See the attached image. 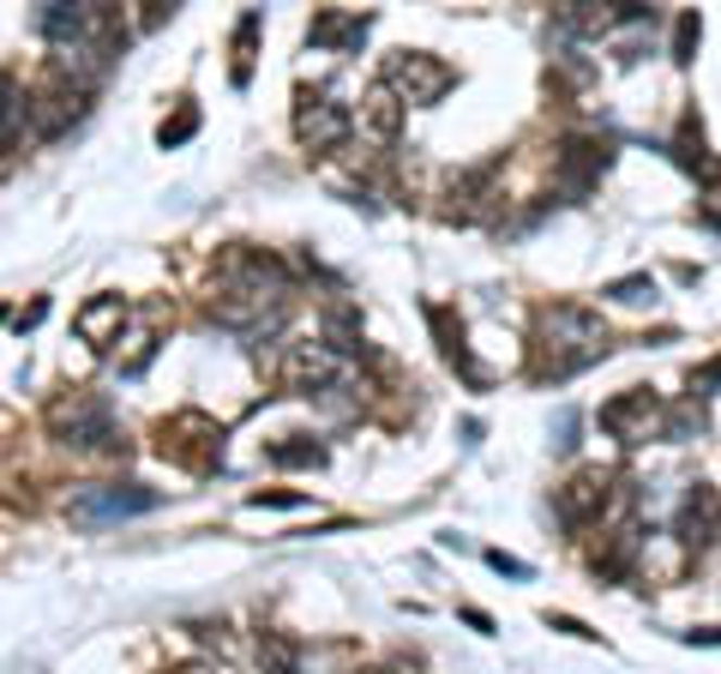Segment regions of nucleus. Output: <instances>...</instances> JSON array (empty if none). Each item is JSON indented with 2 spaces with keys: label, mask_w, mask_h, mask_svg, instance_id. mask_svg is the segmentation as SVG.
Listing matches in <instances>:
<instances>
[{
  "label": "nucleus",
  "mask_w": 721,
  "mask_h": 674,
  "mask_svg": "<svg viewBox=\"0 0 721 674\" xmlns=\"http://www.w3.org/2000/svg\"><path fill=\"white\" fill-rule=\"evenodd\" d=\"M289 296H295V277H289L283 260H270L265 247H229L211 272L205 313L229 332L265 337L289 313Z\"/></svg>",
  "instance_id": "nucleus-1"
},
{
  "label": "nucleus",
  "mask_w": 721,
  "mask_h": 674,
  "mask_svg": "<svg viewBox=\"0 0 721 674\" xmlns=\"http://www.w3.org/2000/svg\"><path fill=\"white\" fill-rule=\"evenodd\" d=\"M607 355V320L578 301H554L535 313V379H571Z\"/></svg>",
  "instance_id": "nucleus-2"
},
{
  "label": "nucleus",
  "mask_w": 721,
  "mask_h": 674,
  "mask_svg": "<svg viewBox=\"0 0 721 674\" xmlns=\"http://www.w3.org/2000/svg\"><path fill=\"white\" fill-rule=\"evenodd\" d=\"M49 434L61 446H73V452H121L127 458V434H115V410H109L97 391H61V398L49 403Z\"/></svg>",
  "instance_id": "nucleus-3"
},
{
  "label": "nucleus",
  "mask_w": 721,
  "mask_h": 674,
  "mask_svg": "<svg viewBox=\"0 0 721 674\" xmlns=\"http://www.w3.org/2000/svg\"><path fill=\"white\" fill-rule=\"evenodd\" d=\"M156 458L187 476H211L223 464V422H211L205 410H175L156 422Z\"/></svg>",
  "instance_id": "nucleus-4"
},
{
  "label": "nucleus",
  "mask_w": 721,
  "mask_h": 674,
  "mask_svg": "<svg viewBox=\"0 0 721 674\" xmlns=\"http://www.w3.org/2000/svg\"><path fill=\"white\" fill-rule=\"evenodd\" d=\"M85 109H90V85H78L66 73H49L42 85L25 91V127L37 139H61V133H73L85 121Z\"/></svg>",
  "instance_id": "nucleus-5"
},
{
  "label": "nucleus",
  "mask_w": 721,
  "mask_h": 674,
  "mask_svg": "<svg viewBox=\"0 0 721 674\" xmlns=\"http://www.w3.org/2000/svg\"><path fill=\"white\" fill-rule=\"evenodd\" d=\"M379 85H385L397 103H439V97L457 85V73H451L439 54H427V49H397V54H385V66H379Z\"/></svg>",
  "instance_id": "nucleus-6"
},
{
  "label": "nucleus",
  "mask_w": 721,
  "mask_h": 674,
  "mask_svg": "<svg viewBox=\"0 0 721 674\" xmlns=\"http://www.w3.org/2000/svg\"><path fill=\"white\" fill-rule=\"evenodd\" d=\"M163 500L156 488H144V482H90V488H73V500H66V519L73 524H127L139 519V512H151V506Z\"/></svg>",
  "instance_id": "nucleus-7"
},
{
  "label": "nucleus",
  "mask_w": 721,
  "mask_h": 674,
  "mask_svg": "<svg viewBox=\"0 0 721 674\" xmlns=\"http://www.w3.org/2000/svg\"><path fill=\"white\" fill-rule=\"evenodd\" d=\"M607 168H614V145L590 139V133H571V139H559V151H554V187L566 199H590L595 187H602Z\"/></svg>",
  "instance_id": "nucleus-8"
},
{
  "label": "nucleus",
  "mask_w": 721,
  "mask_h": 674,
  "mask_svg": "<svg viewBox=\"0 0 721 674\" xmlns=\"http://www.w3.org/2000/svg\"><path fill=\"white\" fill-rule=\"evenodd\" d=\"M656 428H668V415H661V398H656V391L631 386V391H619V398L602 403V434H614V440L644 446Z\"/></svg>",
  "instance_id": "nucleus-9"
},
{
  "label": "nucleus",
  "mask_w": 721,
  "mask_h": 674,
  "mask_svg": "<svg viewBox=\"0 0 721 674\" xmlns=\"http://www.w3.org/2000/svg\"><path fill=\"white\" fill-rule=\"evenodd\" d=\"M355 133V121H349V109L343 103H331V97H313V91H301L295 97V139L307 145L313 157H325V151H337V145Z\"/></svg>",
  "instance_id": "nucleus-10"
},
{
  "label": "nucleus",
  "mask_w": 721,
  "mask_h": 674,
  "mask_svg": "<svg viewBox=\"0 0 721 674\" xmlns=\"http://www.w3.org/2000/svg\"><path fill=\"white\" fill-rule=\"evenodd\" d=\"M607 500H614V476H607V470H583V476H571L566 488L554 494V512H559V524L583 531V524H595L607 512Z\"/></svg>",
  "instance_id": "nucleus-11"
},
{
  "label": "nucleus",
  "mask_w": 721,
  "mask_h": 674,
  "mask_svg": "<svg viewBox=\"0 0 721 674\" xmlns=\"http://www.w3.org/2000/svg\"><path fill=\"white\" fill-rule=\"evenodd\" d=\"M283 391L313 398V391H337V355L325 344H289L283 350Z\"/></svg>",
  "instance_id": "nucleus-12"
},
{
  "label": "nucleus",
  "mask_w": 721,
  "mask_h": 674,
  "mask_svg": "<svg viewBox=\"0 0 721 674\" xmlns=\"http://www.w3.org/2000/svg\"><path fill=\"white\" fill-rule=\"evenodd\" d=\"M673 536H680L685 548H709V542L721 536V494L709 488V482H697V488L680 500V519H673Z\"/></svg>",
  "instance_id": "nucleus-13"
},
{
  "label": "nucleus",
  "mask_w": 721,
  "mask_h": 674,
  "mask_svg": "<svg viewBox=\"0 0 721 674\" xmlns=\"http://www.w3.org/2000/svg\"><path fill=\"white\" fill-rule=\"evenodd\" d=\"M367 30H374L367 13H319L307 25V42L313 49H331V54H355L360 42H367Z\"/></svg>",
  "instance_id": "nucleus-14"
},
{
  "label": "nucleus",
  "mask_w": 721,
  "mask_h": 674,
  "mask_svg": "<svg viewBox=\"0 0 721 674\" xmlns=\"http://www.w3.org/2000/svg\"><path fill=\"white\" fill-rule=\"evenodd\" d=\"M427 325H433L439 337V355H445L457 374L469 379V386H488V374H481L476 362H469V344H464V320H451V308H439V301H427Z\"/></svg>",
  "instance_id": "nucleus-15"
},
{
  "label": "nucleus",
  "mask_w": 721,
  "mask_h": 674,
  "mask_svg": "<svg viewBox=\"0 0 721 674\" xmlns=\"http://www.w3.org/2000/svg\"><path fill=\"white\" fill-rule=\"evenodd\" d=\"M73 325H78V337H85V344L109 350V344L121 337V325H127V301H121V296H90L85 308L73 313Z\"/></svg>",
  "instance_id": "nucleus-16"
},
{
  "label": "nucleus",
  "mask_w": 721,
  "mask_h": 674,
  "mask_svg": "<svg viewBox=\"0 0 721 674\" xmlns=\"http://www.w3.org/2000/svg\"><path fill=\"white\" fill-rule=\"evenodd\" d=\"M673 163H680V168H692L697 182H721V163L709 157L697 115H685V121H680V133H673Z\"/></svg>",
  "instance_id": "nucleus-17"
},
{
  "label": "nucleus",
  "mask_w": 721,
  "mask_h": 674,
  "mask_svg": "<svg viewBox=\"0 0 721 674\" xmlns=\"http://www.w3.org/2000/svg\"><path fill=\"white\" fill-rule=\"evenodd\" d=\"M360 127L374 133L379 145H391L403 133V103L385 91V85H374V91H367V103H360Z\"/></svg>",
  "instance_id": "nucleus-18"
},
{
  "label": "nucleus",
  "mask_w": 721,
  "mask_h": 674,
  "mask_svg": "<svg viewBox=\"0 0 721 674\" xmlns=\"http://www.w3.org/2000/svg\"><path fill=\"white\" fill-rule=\"evenodd\" d=\"M265 464H277V470H319L325 464V446L313 440V434H289V440L265 446Z\"/></svg>",
  "instance_id": "nucleus-19"
},
{
  "label": "nucleus",
  "mask_w": 721,
  "mask_h": 674,
  "mask_svg": "<svg viewBox=\"0 0 721 674\" xmlns=\"http://www.w3.org/2000/svg\"><path fill=\"white\" fill-rule=\"evenodd\" d=\"M325 350L331 355L360 350V313L355 308H325Z\"/></svg>",
  "instance_id": "nucleus-20"
},
{
  "label": "nucleus",
  "mask_w": 721,
  "mask_h": 674,
  "mask_svg": "<svg viewBox=\"0 0 721 674\" xmlns=\"http://www.w3.org/2000/svg\"><path fill=\"white\" fill-rule=\"evenodd\" d=\"M18 127H25V85L13 73H0V151L18 139Z\"/></svg>",
  "instance_id": "nucleus-21"
},
{
  "label": "nucleus",
  "mask_w": 721,
  "mask_h": 674,
  "mask_svg": "<svg viewBox=\"0 0 721 674\" xmlns=\"http://www.w3.org/2000/svg\"><path fill=\"white\" fill-rule=\"evenodd\" d=\"M258 25H265V18H258V13H241V25H235V66H229L235 91H241L246 78H253V49H258Z\"/></svg>",
  "instance_id": "nucleus-22"
},
{
  "label": "nucleus",
  "mask_w": 721,
  "mask_h": 674,
  "mask_svg": "<svg viewBox=\"0 0 721 674\" xmlns=\"http://www.w3.org/2000/svg\"><path fill=\"white\" fill-rule=\"evenodd\" d=\"M258 674H301V657L289 638H258Z\"/></svg>",
  "instance_id": "nucleus-23"
},
{
  "label": "nucleus",
  "mask_w": 721,
  "mask_h": 674,
  "mask_svg": "<svg viewBox=\"0 0 721 674\" xmlns=\"http://www.w3.org/2000/svg\"><path fill=\"white\" fill-rule=\"evenodd\" d=\"M602 296L625 301V308H644V301H656V277L649 272H631V277H614V284L602 289Z\"/></svg>",
  "instance_id": "nucleus-24"
},
{
  "label": "nucleus",
  "mask_w": 721,
  "mask_h": 674,
  "mask_svg": "<svg viewBox=\"0 0 721 674\" xmlns=\"http://www.w3.org/2000/svg\"><path fill=\"white\" fill-rule=\"evenodd\" d=\"M193 133H199V109H193V103H180L175 115H168L163 127H156V145H163V151H175V145H187Z\"/></svg>",
  "instance_id": "nucleus-25"
},
{
  "label": "nucleus",
  "mask_w": 721,
  "mask_h": 674,
  "mask_svg": "<svg viewBox=\"0 0 721 674\" xmlns=\"http://www.w3.org/2000/svg\"><path fill=\"white\" fill-rule=\"evenodd\" d=\"M246 506H253V512H301L307 494L301 488H258V494H246Z\"/></svg>",
  "instance_id": "nucleus-26"
},
{
  "label": "nucleus",
  "mask_w": 721,
  "mask_h": 674,
  "mask_svg": "<svg viewBox=\"0 0 721 674\" xmlns=\"http://www.w3.org/2000/svg\"><path fill=\"white\" fill-rule=\"evenodd\" d=\"M697 37H704L697 13H680V25H673V61H680V66H692V61H697Z\"/></svg>",
  "instance_id": "nucleus-27"
},
{
  "label": "nucleus",
  "mask_w": 721,
  "mask_h": 674,
  "mask_svg": "<svg viewBox=\"0 0 721 674\" xmlns=\"http://www.w3.org/2000/svg\"><path fill=\"white\" fill-rule=\"evenodd\" d=\"M488 566H493V572H505V578H529V560L505 554V548H488Z\"/></svg>",
  "instance_id": "nucleus-28"
},
{
  "label": "nucleus",
  "mask_w": 721,
  "mask_h": 674,
  "mask_svg": "<svg viewBox=\"0 0 721 674\" xmlns=\"http://www.w3.org/2000/svg\"><path fill=\"white\" fill-rule=\"evenodd\" d=\"M709 391H721V355L709 367H697L692 374V398H709Z\"/></svg>",
  "instance_id": "nucleus-29"
},
{
  "label": "nucleus",
  "mask_w": 721,
  "mask_h": 674,
  "mask_svg": "<svg viewBox=\"0 0 721 674\" xmlns=\"http://www.w3.org/2000/svg\"><path fill=\"white\" fill-rule=\"evenodd\" d=\"M547 626H554V633H566V638H602L595 626H583L578 614H547Z\"/></svg>",
  "instance_id": "nucleus-30"
},
{
  "label": "nucleus",
  "mask_w": 721,
  "mask_h": 674,
  "mask_svg": "<svg viewBox=\"0 0 721 674\" xmlns=\"http://www.w3.org/2000/svg\"><path fill=\"white\" fill-rule=\"evenodd\" d=\"M42 320H49V296H37V301H30L25 313H18V332H37Z\"/></svg>",
  "instance_id": "nucleus-31"
},
{
  "label": "nucleus",
  "mask_w": 721,
  "mask_h": 674,
  "mask_svg": "<svg viewBox=\"0 0 721 674\" xmlns=\"http://www.w3.org/2000/svg\"><path fill=\"white\" fill-rule=\"evenodd\" d=\"M554 446H559V452H571V446H578V415H571V410L559 415V440Z\"/></svg>",
  "instance_id": "nucleus-32"
},
{
  "label": "nucleus",
  "mask_w": 721,
  "mask_h": 674,
  "mask_svg": "<svg viewBox=\"0 0 721 674\" xmlns=\"http://www.w3.org/2000/svg\"><path fill=\"white\" fill-rule=\"evenodd\" d=\"M685 645H721V626H697V633H685Z\"/></svg>",
  "instance_id": "nucleus-33"
},
{
  "label": "nucleus",
  "mask_w": 721,
  "mask_h": 674,
  "mask_svg": "<svg viewBox=\"0 0 721 674\" xmlns=\"http://www.w3.org/2000/svg\"><path fill=\"white\" fill-rule=\"evenodd\" d=\"M168 674H223V669H217V662H175Z\"/></svg>",
  "instance_id": "nucleus-34"
},
{
  "label": "nucleus",
  "mask_w": 721,
  "mask_h": 674,
  "mask_svg": "<svg viewBox=\"0 0 721 674\" xmlns=\"http://www.w3.org/2000/svg\"><path fill=\"white\" fill-rule=\"evenodd\" d=\"M464 621L476 626V633H493V614H481V609H464Z\"/></svg>",
  "instance_id": "nucleus-35"
},
{
  "label": "nucleus",
  "mask_w": 721,
  "mask_h": 674,
  "mask_svg": "<svg viewBox=\"0 0 721 674\" xmlns=\"http://www.w3.org/2000/svg\"><path fill=\"white\" fill-rule=\"evenodd\" d=\"M360 674H391V669H360Z\"/></svg>",
  "instance_id": "nucleus-36"
},
{
  "label": "nucleus",
  "mask_w": 721,
  "mask_h": 674,
  "mask_svg": "<svg viewBox=\"0 0 721 674\" xmlns=\"http://www.w3.org/2000/svg\"><path fill=\"white\" fill-rule=\"evenodd\" d=\"M0 320H7V308H0Z\"/></svg>",
  "instance_id": "nucleus-37"
}]
</instances>
